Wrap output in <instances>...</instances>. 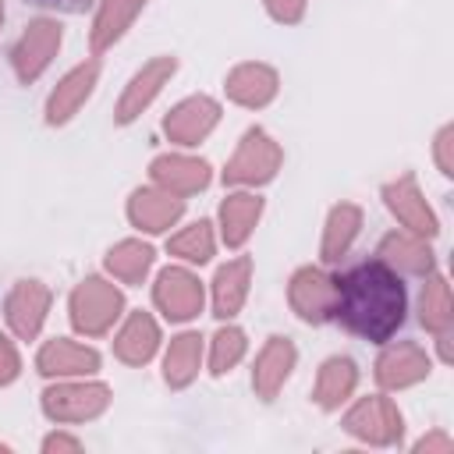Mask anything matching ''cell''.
<instances>
[{"instance_id":"cell-10","label":"cell","mask_w":454,"mask_h":454,"mask_svg":"<svg viewBox=\"0 0 454 454\" xmlns=\"http://www.w3.org/2000/svg\"><path fill=\"white\" fill-rule=\"evenodd\" d=\"M184 209V199L174 195V192H160V188H138L131 199H128V216L135 227L156 234V231H167Z\"/></svg>"},{"instance_id":"cell-7","label":"cell","mask_w":454,"mask_h":454,"mask_svg":"<svg viewBox=\"0 0 454 454\" xmlns=\"http://www.w3.org/2000/svg\"><path fill=\"white\" fill-rule=\"evenodd\" d=\"M156 305L163 309L167 319H192L202 312V284L199 277H192L188 270L181 266H167L156 280V291H153Z\"/></svg>"},{"instance_id":"cell-4","label":"cell","mask_w":454,"mask_h":454,"mask_svg":"<svg viewBox=\"0 0 454 454\" xmlns=\"http://www.w3.org/2000/svg\"><path fill=\"white\" fill-rule=\"evenodd\" d=\"M110 404V387L103 383H60L43 394V411L53 422H85L106 411Z\"/></svg>"},{"instance_id":"cell-27","label":"cell","mask_w":454,"mask_h":454,"mask_svg":"<svg viewBox=\"0 0 454 454\" xmlns=\"http://www.w3.org/2000/svg\"><path fill=\"white\" fill-rule=\"evenodd\" d=\"M358 223H362V213H358V206H351V202H340V206L330 213V220H326V238H323V259H326V262H337V259L348 252L351 238L358 234Z\"/></svg>"},{"instance_id":"cell-5","label":"cell","mask_w":454,"mask_h":454,"mask_svg":"<svg viewBox=\"0 0 454 454\" xmlns=\"http://www.w3.org/2000/svg\"><path fill=\"white\" fill-rule=\"evenodd\" d=\"M57 46H60V25L50 21V18L32 21V25L25 28V35H21V39L14 43V50H11V64H14L18 82L28 85L32 78H39L43 67L50 64V57L57 53Z\"/></svg>"},{"instance_id":"cell-6","label":"cell","mask_w":454,"mask_h":454,"mask_svg":"<svg viewBox=\"0 0 454 454\" xmlns=\"http://www.w3.org/2000/svg\"><path fill=\"white\" fill-rule=\"evenodd\" d=\"M344 429L369 443H394L401 436V411L387 397H362L348 411Z\"/></svg>"},{"instance_id":"cell-18","label":"cell","mask_w":454,"mask_h":454,"mask_svg":"<svg viewBox=\"0 0 454 454\" xmlns=\"http://www.w3.org/2000/svg\"><path fill=\"white\" fill-rule=\"evenodd\" d=\"M227 96L241 106H266L277 96V71L266 64H241L227 74Z\"/></svg>"},{"instance_id":"cell-34","label":"cell","mask_w":454,"mask_h":454,"mask_svg":"<svg viewBox=\"0 0 454 454\" xmlns=\"http://www.w3.org/2000/svg\"><path fill=\"white\" fill-rule=\"evenodd\" d=\"M266 7H270V14H273L277 21L294 25V21L301 18V11H305V0H266Z\"/></svg>"},{"instance_id":"cell-26","label":"cell","mask_w":454,"mask_h":454,"mask_svg":"<svg viewBox=\"0 0 454 454\" xmlns=\"http://www.w3.org/2000/svg\"><path fill=\"white\" fill-rule=\"evenodd\" d=\"M142 4H145V0H103L99 18H96V28H92V50H96V53L106 50V46L131 25V18L138 14Z\"/></svg>"},{"instance_id":"cell-31","label":"cell","mask_w":454,"mask_h":454,"mask_svg":"<svg viewBox=\"0 0 454 454\" xmlns=\"http://www.w3.org/2000/svg\"><path fill=\"white\" fill-rule=\"evenodd\" d=\"M245 355V333L238 326H223L216 337H213V351H209V372L223 376L231 372Z\"/></svg>"},{"instance_id":"cell-19","label":"cell","mask_w":454,"mask_h":454,"mask_svg":"<svg viewBox=\"0 0 454 454\" xmlns=\"http://www.w3.org/2000/svg\"><path fill=\"white\" fill-rule=\"evenodd\" d=\"M153 181L174 195H195L209 184V167L188 156H160L153 160Z\"/></svg>"},{"instance_id":"cell-9","label":"cell","mask_w":454,"mask_h":454,"mask_svg":"<svg viewBox=\"0 0 454 454\" xmlns=\"http://www.w3.org/2000/svg\"><path fill=\"white\" fill-rule=\"evenodd\" d=\"M216 117H220V106H216L209 96H192V99L177 103V106L167 114L163 131H167L170 142H177V145H199V142L213 131Z\"/></svg>"},{"instance_id":"cell-3","label":"cell","mask_w":454,"mask_h":454,"mask_svg":"<svg viewBox=\"0 0 454 454\" xmlns=\"http://www.w3.org/2000/svg\"><path fill=\"white\" fill-rule=\"evenodd\" d=\"M277 167H280L277 142L262 128H252V131H245L234 160L227 163L223 181L227 184H262V181H270L277 174Z\"/></svg>"},{"instance_id":"cell-1","label":"cell","mask_w":454,"mask_h":454,"mask_svg":"<svg viewBox=\"0 0 454 454\" xmlns=\"http://www.w3.org/2000/svg\"><path fill=\"white\" fill-rule=\"evenodd\" d=\"M404 312H408L404 280L380 255L358 259L344 273L333 277L330 319H337L348 333L372 340V344H387L401 330Z\"/></svg>"},{"instance_id":"cell-32","label":"cell","mask_w":454,"mask_h":454,"mask_svg":"<svg viewBox=\"0 0 454 454\" xmlns=\"http://www.w3.org/2000/svg\"><path fill=\"white\" fill-rule=\"evenodd\" d=\"M18 369H21V362H18V351H14V344L0 333V387H7L14 376H18Z\"/></svg>"},{"instance_id":"cell-23","label":"cell","mask_w":454,"mask_h":454,"mask_svg":"<svg viewBox=\"0 0 454 454\" xmlns=\"http://www.w3.org/2000/svg\"><path fill=\"white\" fill-rule=\"evenodd\" d=\"M355 383H358V369H355L351 358H326L319 376H316L312 397H316L319 408H337L355 390Z\"/></svg>"},{"instance_id":"cell-33","label":"cell","mask_w":454,"mask_h":454,"mask_svg":"<svg viewBox=\"0 0 454 454\" xmlns=\"http://www.w3.org/2000/svg\"><path fill=\"white\" fill-rule=\"evenodd\" d=\"M25 4L28 7H39V11H57V14H82L96 0H25Z\"/></svg>"},{"instance_id":"cell-2","label":"cell","mask_w":454,"mask_h":454,"mask_svg":"<svg viewBox=\"0 0 454 454\" xmlns=\"http://www.w3.org/2000/svg\"><path fill=\"white\" fill-rule=\"evenodd\" d=\"M121 309H124L121 291H117L114 284L99 280V277L82 280V284L74 287V294H71V323H74L82 333H89V337L106 333V330L114 326V319L121 316Z\"/></svg>"},{"instance_id":"cell-37","label":"cell","mask_w":454,"mask_h":454,"mask_svg":"<svg viewBox=\"0 0 454 454\" xmlns=\"http://www.w3.org/2000/svg\"><path fill=\"white\" fill-rule=\"evenodd\" d=\"M429 447H440V450H450V440H447V436H429V440H419V450H429Z\"/></svg>"},{"instance_id":"cell-13","label":"cell","mask_w":454,"mask_h":454,"mask_svg":"<svg viewBox=\"0 0 454 454\" xmlns=\"http://www.w3.org/2000/svg\"><path fill=\"white\" fill-rule=\"evenodd\" d=\"M383 199H387L390 213H394V216H397L411 234H419V238L436 234V216L429 213L426 199L419 195V188H415V177H411V174H404L397 184H387V188H383Z\"/></svg>"},{"instance_id":"cell-17","label":"cell","mask_w":454,"mask_h":454,"mask_svg":"<svg viewBox=\"0 0 454 454\" xmlns=\"http://www.w3.org/2000/svg\"><path fill=\"white\" fill-rule=\"evenodd\" d=\"M96 74H99V64H96V60L78 64V67L53 89V96H50V103H46V121H50V124H64V121L89 99V92H92V85H96Z\"/></svg>"},{"instance_id":"cell-8","label":"cell","mask_w":454,"mask_h":454,"mask_svg":"<svg viewBox=\"0 0 454 454\" xmlns=\"http://www.w3.org/2000/svg\"><path fill=\"white\" fill-rule=\"evenodd\" d=\"M291 309L305 319V323H326L330 319V305H333V277H326L316 266H305L291 277Z\"/></svg>"},{"instance_id":"cell-36","label":"cell","mask_w":454,"mask_h":454,"mask_svg":"<svg viewBox=\"0 0 454 454\" xmlns=\"http://www.w3.org/2000/svg\"><path fill=\"white\" fill-rule=\"evenodd\" d=\"M43 450H82V443L74 436H60L57 433V436H46L43 440Z\"/></svg>"},{"instance_id":"cell-15","label":"cell","mask_w":454,"mask_h":454,"mask_svg":"<svg viewBox=\"0 0 454 454\" xmlns=\"http://www.w3.org/2000/svg\"><path fill=\"white\" fill-rule=\"evenodd\" d=\"M426 372H429V358H426L422 348L411 344V340L387 348V351L380 355V362H376V380H380L383 387H390V390L411 387V383H419Z\"/></svg>"},{"instance_id":"cell-16","label":"cell","mask_w":454,"mask_h":454,"mask_svg":"<svg viewBox=\"0 0 454 454\" xmlns=\"http://www.w3.org/2000/svg\"><path fill=\"white\" fill-rule=\"evenodd\" d=\"M35 365H39L43 376H89V372L99 369V355L92 348H85V344L57 337L39 351Z\"/></svg>"},{"instance_id":"cell-28","label":"cell","mask_w":454,"mask_h":454,"mask_svg":"<svg viewBox=\"0 0 454 454\" xmlns=\"http://www.w3.org/2000/svg\"><path fill=\"white\" fill-rule=\"evenodd\" d=\"M149 266H153V248L142 241H121L106 255V270L124 284H138L149 273Z\"/></svg>"},{"instance_id":"cell-29","label":"cell","mask_w":454,"mask_h":454,"mask_svg":"<svg viewBox=\"0 0 454 454\" xmlns=\"http://www.w3.org/2000/svg\"><path fill=\"white\" fill-rule=\"evenodd\" d=\"M419 319H422V326H429L436 333H447V326H450V291H447V280L443 277H433L422 287Z\"/></svg>"},{"instance_id":"cell-20","label":"cell","mask_w":454,"mask_h":454,"mask_svg":"<svg viewBox=\"0 0 454 454\" xmlns=\"http://www.w3.org/2000/svg\"><path fill=\"white\" fill-rule=\"evenodd\" d=\"M248 280H252V259L248 255H238V259H231L227 266L216 270V280H213V312L220 319H231L241 309V301L248 294Z\"/></svg>"},{"instance_id":"cell-35","label":"cell","mask_w":454,"mask_h":454,"mask_svg":"<svg viewBox=\"0 0 454 454\" xmlns=\"http://www.w3.org/2000/svg\"><path fill=\"white\" fill-rule=\"evenodd\" d=\"M436 160H440L443 174H454V163H450V128H443L440 138H436Z\"/></svg>"},{"instance_id":"cell-12","label":"cell","mask_w":454,"mask_h":454,"mask_svg":"<svg viewBox=\"0 0 454 454\" xmlns=\"http://www.w3.org/2000/svg\"><path fill=\"white\" fill-rule=\"evenodd\" d=\"M174 71H177V60H174V57H156V60H149V64L131 78L128 92L121 96V103H117V121H121V124L135 121V117L149 106V99L163 89V82H167Z\"/></svg>"},{"instance_id":"cell-21","label":"cell","mask_w":454,"mask_h":454,"mask_svg":"<svg viewBox=\"0 0 454 454\" xmlns=\"http://www.w3.org/2000/svg\"><path fill=\"white\" fill-rule=\"evenodd\" d=\"M156 344H160L156 319H153L149 312H131L128 323L121 326L117 340H114V351H117L121 362H128V365H142V362L153 358Z\"/></svg>"},{"instance_id":"cell-11","label":"cell","mask_w":454,"mask_h":454,"mask_svg":"<svg viewBox=\"0 0 454 454\" xmlns=\"http://www.w3.org/2000/svg\"><path fill=\"white\" fill-rule=\"evenodd\" d=\"M294 358L298 355H294V344L287 337H270L266 340V348L259 351L255 369H252V387H255V394L262 401H273L277 397V390L284 387V380L294 369Z\"/></svg>"},{"instance_id":"cell-38","label":"cell","mask_w":454,"mask_h":454,"mask_svg":"<svg viewBox=\"0 0 454 454\" xmlns=\"http://www.w3.org/2000/svg\"><path fill=\"white\" fill-rule=\"evenodd\" d=\"M0 21H4V7H0Z\"/></svg>"},{"instance_id":"cell-22","label":"cell","mask_w":454,"mask_h":454,"mask_svg":"<svg viewBox=\"0 0 454 454\" xmlns=\"http://www.w3.org/2000/svg\"><path fill=\"white\" fill-rule=\"evenodd\" d=\"M380 259L390 262L394 270H408L426 277L433 270V252L426 248V241L419 234H387L380 245Z\"/></svg>"},{"instance_id":"cell-30","label":"cell","mask_w":454,"mask_h":454,"mask_svg":"<svg viewBox=\"0 0 454 454\" xmlns=\"http://www.w3.org/2000/svg\"><path fill=\"white\" fill-rule=\"evenodd\" d=\"M170 255L177 259H188V262H206L213 255V231H209V220H199L192 227H184L181 234H174L167 241Z\"/></svg>"},{"instance_id":"cell-25","label":"cell","mask_w":454,"mask_h":454,"mask_svg":"<svg viewBox=\"0 0 454 454\" xmlns=\"http://www.w3.org/2000/svg\"><path fill=\"white\" fill-rule=\"evenodd\" d=\"M199 358H202V337L199 333L174 337L167 348V358H163V380L170 387H188L199 376Z\"/></svg>"},{"instance_id":"cell-24","label":"cell","mask_w":454,"mask_h":454,"mask_svg":"<svg viewBox=\"0 0 454 454\" xmlns=\"http://www.w3.org/2000/svg\"><path fill=\"white\" fill-rule=\"evenodd\" d=\"M262 213V199L259 195H227L223 206H220V223H223V241L231 248L245 245L255 220Z\"/></svg>"},{"instance_id":"cell-14","label":"cell","mask_w":454,"mask_h":454,"mask_svg":"<svg viewBox=\"0 0 454 454\" xmlns=\"http://www.w3.org/2000/svg\"><path fill=\"white\" fill-rule=\"evenodd\" d=\"M46 305H50V291L39 284V280H21L11 298H7V323L18 337H35L39 326H43V316H46Z\"/></svg>"}]
</instances>
